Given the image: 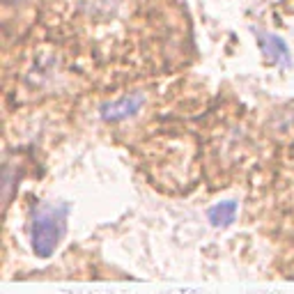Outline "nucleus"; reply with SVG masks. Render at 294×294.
<instances>
[{
  "instance_id": "f03ea898",
  "label": "nucleus",
  "mask_w": 294,
  "mask_h": 294,
  "mask_svg": "<svg viewBox=\"0 0 294 294\" xmlns=\"http://www.w3.org/2000/svg\"><path fill=\"white\" fill-rule=\"evenodd\" d=\"M145 101H147L145 92H129V94H122V97L113 99V101H106L99 108V117L106 124H117V122L131 120V117H136L143 111Z\"/></svg>"
},
{
  "instance_id": "f257e3e1",
  "label": "nucleus",
  "mask_w": 294,
  "mask_h": 294,
  "mask_svg": "<svg viewBox=\"0 0 294 294\" xmlns=\"http://www.w3.org/2000/svg\"><path fill=\"white\" fill-rule=\"evenodd\" d=\"M69 204H44L30 223V246L39 260H48L60 246L67 230Z\"/></svg>"
},
{
  "instance_id": "39448f33",
  "label": "nucleus",
  "mask_w": 294,
  "mask_h": 294,
  "mask_svg": "<svg viewBox=\"0 0 294 294\" xmlns=\"http://www.w3.org/2000/svg\"><path fill=\"white\" fill-rule=\"evenodd\" d=\"M14 2H21V0H5V5H14Z\"/></svg>"
},
{
  "instance_id": "20e7f679",
  "label": "nucleus",
  "mask_w": 294,
  "mask_h": 294,
  "mask_svg": "<svg viewBox=\"0 0 294 294\" xmlns=\"http://www.w3.org/2000/svg\"><path fill=\"white\" fill-rule=\"evenodd\" d=\"M237 211H239V203L237 200H223V203L211 204L207 209V221L211 227H230L237 221Z\"/></svg>"
},
{
  "instance_id": "7ed1b4c3",
  "label": "nucleus",
  "mask_w": 294,
  "mask_h": 294,
  "mask_svg": "<svg viewBox=\"0 0 294 294\" xmlns=\"http://www.w3.org/2000/svg\"><path fill=\"white\" fill-rule=\"evenodd\" d=\"M257 44L276 67L280 69L292 67V51H290V46L283 37L273 35V32H257Z\"/></svg>"
}]
</instances>
